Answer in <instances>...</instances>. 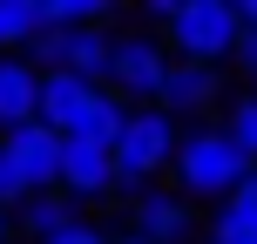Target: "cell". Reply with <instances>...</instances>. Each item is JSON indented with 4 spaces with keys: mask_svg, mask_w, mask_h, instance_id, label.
Instances as JSON below:
<instances>
[{
    "mask_svg": "<svg viewBox=\"0 0 257 244\" xmlns=\"http://www.w3.org/2000/svg\"><path fill=\"white\" fill-rule=\"evenodd\" d=\"M237 41H244V21H237L230 0H176L169 7V48H176V61L217 68L223 54H237Z\"/></svg>",
    "mask_w": 257,
    "mask_h": 244,
    "instance_id": "cell-1",
    "label": "cell"
},
{
    "mask_svg": "<svg viewBox=\"0 0 257 244\" xmlns=\"http://www.w3.org/2000/svg\"><path fill=\"white\" fill-rule=\"evenodd\" d=\"M176 149H183V136L163 109H128L122 136H115V190H142L149 177H163L176 163Z\"/></svg>",
    "mask_w": 257,
    "mask_h": 244,
    "instance_id": "cell-2",
    "label": "cell"
},
{
    "mask_svg": "<svg viewBox=\"0 0 257 244\" xmlns=\"http://www.w3.org/2000/svg\"><path fill=\"white\" fill-rule=\"evenodd\" d=\"M250 170H257V163L223 136V129H196V136H183V149H176V177H183L190 197H217V204H230V190L250 177Z\"/></svg>",
    "mask_w": 257,
    "mask_h": 244,
    "instance_id": "cell-3",
    "label": "cell"
},
{
    "mask_svg": "<svg viewBox=\"0 0 257 244\" xmlns=\"http://www.w3.org/2000/svg\"><path fill=\"white\" fill-rule=\"evenodd\" d=\"M169 41L156 34H115V68H108V82H115V95H128V102H156L169 82Z\"/></svg>",
    "mask_w": 257,
    "mask_h": 244,
    "instance_id": "cell-4",
    "label": "cell"
},
{
    "mask_svg": "<svg viewBox=\"0 0 257 244\" xmlns=\"http://www.w3.org/2000/svg\"><path fill=\"white\" fill-rule=\"evenodd\" d=\"M0 149L14 156V170L27 177V190H61V136L48 122H27V129H7Z\"/></svg>",
    "mask_w": 257,
    "mask_h": 244,
    "instance_id": "cell-5",
    "label": "cell"
},
{
    "mask_svg": "<svg viewBox=\"0 0 257 244\" xmlns=\"http://www.w3.org/2000/svg\"><path fill=\"white\" fill-rule=\"evenodd\" d=\"M115 190V149L108 142H61V197H108Z\"/></svg>",
    "mask_w": 257,
    "mask_h": 244,
    "instance_id": "cell-6",
    "label": "cell"
},
{
    "mask_svg": "<svg viewBox=\"0 0 257 244\" xmlns=\"http://www.w3.org/2000/svg\"><path fill=\"white\" fill-rule=\"evenodd\" d=\"M27 122H41V75H34V61L7 54L0 61V136L27 129Z\"/></svg>",
    "mask_w": 257,
    "mask_h": 244,
    "instance_id": "cell-7",
    "label": "cell"
},
{
    "mask_svg": "<svg viewBox=\"0 0 257 244\" xmlns=\"http://www.w3.org/2000/svg\"><path fill=\"white\" fill-rule=\"evenodd\" d=\"M156 102H169L163 116H203V109L217 102V68H190V61H176Z\"/></svg>",
    "mask_w": 257,
    "mask_h": 244,
    "instance_id": "cell-8",
    "label": "cell"
},
{
    "mask_svg": "<svg viewBox=\"0 0 257 244\" xmlns=\"http://www.w3.org/2000/svg\"><path fill=\"white\" fill-rule=\"evenodd\" d=\"M108 68H115V27H75L68 34V75L108 89Z\"/></svg>",
    "mask_w": 257,
    "mask_h": 244,
    "instance_id": "cell-9",
    "label": "cell"
},
{
    "mask_svg": "<svg viewBox=\"0 0 257 244\" xmlns=\"http://www.w3.org/2000/svg\"><path fill=\"white\" fill-rule=\"evenodd\" d=\"M190 237V204L183 197H142L136 204V244H183Z\"/></svg>",
    "mask_w": 257,
    "mask_h": 244,
    "instance_id": "cell-10",
    "label": "cell"
},
{
    "mask_svg": "<svg viewBox=\"0 0 257 244\" xmlns=\"http://www.w3.org/2000/svg\"><path fill=\"white\" fill-rule=\"evenodd\" d=\"M21 224H27V231H34L41 244H54V237H61V231H75V204H68V197L61 190H34V197H27V204H21Z\"/></svg>",
    "mask_w": 257,
    "mask_h": 244,
    "instance_id": "cell-11",
    "label": "cell"
},
{
    "mask_svg": "<svg viewBox=\"0 0 257 244\" xmlns=\"http://www.w3.org/2000/svg\"><path fill=\"white\" fill-rule=\"evenodd\" d=\"M34 0H0V61H7V48H34Z\"/></svg>",
    "mask_w": 257,
    "mask_h": 244,
    "instance_id": "cell-12",
    "label": "cell"
},
{
    "mask_svg": "<svg viewBox=\"0 0 257 244\" xmlns=\"http://www.w3.org/2000/svg\"><path fill=\"white\" fill-rule=\"evenodd\" d=\"M223 136H230L237 149L257 163V95H237V102H230V122H223Z\"/></svg>",
    "mask_w": 257,
    "mask_h": 244,
    "instance_id": "cell-13",
    "label": "cell"
},
{
    "mask_svg": "<svg viewBox=\"0 0 257 244\" xmlns=\"http://www.w3.org/2000/svg\"><path fill=\"white\" fill-rule=\"evenodd\" d=\"M27 197H34V190H27V177H21V170H14V156L0 149V210H21Z\"/></svg>",
    "mask_w": 257,
    "mask_h": 244,
    "instance_id": "cell-14",
    "label": "cell"
},
{
    "mask_svg": "<svg viewBox=\"0 0 257 244\" xmlns=\"http://www.w3.org/2000/svg\"><path fill=\"white\" fill-rule=\"evenodd\" d=\"M223 217H237V224H257V170H250V177H244V183L230 190V204H223Z\"/></svg>",
    "mask_w": 257,
    "mask_h": 244,
    "instance_id": "cell-15",
    "label": "cell"
},
{
    "mask_svg": "<svg viewBox=\"0 0 257 244\" xmlns=\"http://www.w3.org/2000/svg\"><path fill=\"white\" fill-rule=\"evenodd\" d=\"M210 244H257V224H237L217 210V224H210Z\"/></svg>",
    "mask_w": 257,
    "mask_h": 244,
    "instance_id": "cell-16",
    "label": "cell"
},
{
    "mask_svg": "<svg viewBox=\"0 0 257 244\" xmlns=\"http://www.w3.org/2000/svg\"><path fill=\"white\" fill-rule=\"evenodd\" d=\"M230 61H237V68H244V75L257 82V34H244V41H237V54H230Z\"/></svg>",
    "mask_w": 257,
    "mask_h": 244,
    "instance_id": "cell-17",
    "label": "cell"
},
{
    "mask_svg": "<svg viewBox=\"0 0 257 244\" xmlns=\"http://www.w3.org/2000/svg\"><path fill=\"white\" fill-rule=\"evenodd\" d=\"M54 244H108V231H95V224H75V231H61Z\"/></svg>",
    "mask_w": 257,
    "mask_h": 244,
    "instance_id": "cell-18",
    "label": "cell"
},
{
    "mask_svg": "<svg viewBox=\"0 0 257 244\" xmlns=\"http://www.w3.org/2000/svg\"><path fill=\"white\" fill-rule=\"evenodd\" d=\"M0 244H7V210H0Z\"/></svg>",
    "mask_w": 257,
    "mask_h": 244,
    "instance_id": "cell-19",
    "label": "cell"
},
{
    "mask_svg": "<svg viewBox=\"0 0 257 244\" xmlns=\"http://www.w3.org/2000/svg\"><path fill=\"white\" fill-rule=\"evenodd\" d=\"M128 244H136V237H128Z\"/></svg>",
    "mask_w": 257,
    "mask_h": 244,
    "instance_id": "cell-20",
    "label": "cell"
}]
</instances>
